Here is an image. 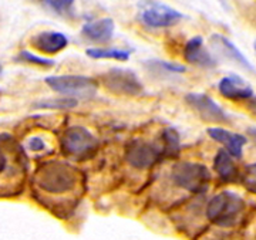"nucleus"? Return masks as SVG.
<instances>
[{
	"label": "nucleus",
	"mask_w": 256,
	"mask_h": 240,
	"mask_svg": "<svg viewBox=\"0 0 256 240\" xmlns=\"http://www.w3.org/2000/svg\"><path fill=\"white\" fill-rule=\"evenodd\" d=\"M116 24L112 18L104 17L86 23L82 28V34L92 43H107L114 36Z\"/></svg>",
	"instance_id": "2eb2a0df"
},
{
	"label": "nucleus",
	"mask_w": 256,
	"mask_h": 240,
	"mask_svg": "<svg viewBox=\"0 0 256 240\" xmlns=\"http://www.w3.org/2000/svg\"><path fill=\"white\" fill-rule=\"evenodd\" d=\"M210 44H212V47H214L222 57H225L226 60L236 63L239 67L245 68V70L250 71V73L255 71L254 65L249 63V60H248L246 57L242 54V53L239 51L238 47L235 46V44L225 36H222V34H212V37H210Z\"/></svg>",
	"instance_id": "4468645a"
},
{
	"label": "nucleus",
	"mask_w": 256,
	"mask_h": 240,
	"mask_svg": "<svg viewBox=\"0 0 256 240\" xmlns=\"http://www.w3.org/2000/svg\"><path fill=\"white\" fill-rule=\"evenodd\" d=\"M36 185L47 194L60 195L73 189L78 176L76 168L60 161H48L37 168L34 175Z\"/></svg>",
	"instance_id": "f257e3e1"
},
{
	"label": "nucleus",
	"mask_w": 256,
	"mask_h": 240,
	"mask_svg": "<svg viewBox=\"0 0 256 240\" xmlns=\"http://www.w3.org/2000/svg\"><path fill=\"white\" fill-rule=\"evenodd\" d=\"M245 211V201L232 191L216 194L206 206V218L220 228L235 226Z\"/></svg>",
	"instance_id": "f03ea898"
},
{
	"label": "nucleus",
	"mask_w": 256,
	"mask_h": 240,
	"mask_svg": "<svg viewBox=\"0 0 256 240\" xmlns=\"http://www.w3.org/2000/svg\"><path fill=\"white\" fill-rule=\"evenodd\" d=\"M87 55L92 60H118V61H127L130 58V51L116 47H92L87 50Z\"/></svg>",
	"instance_id": "f3484780"
},
{
	"label": "nucleus",
	"mask_w": 256,
	"mask_h": 240,
	"mask_svg": "<svg viewBox=\"0 0 256 240\" xmlns=\"http://www.w3.org/2000/svg\"><path fill=\"white\" fill-rule=\"evenodd\" d=\"M185 101L190 104L192 110L195 111L201 120L214 124H228L230 118L225 110L220 107L210 95L202 92H190L185 97Z\"/></svg>",
	"instance_id": "1a4fd4ad"
},
{
	"label": "nucleus",
	"mask_w": 256,
	"mask_h": 240,
	"mask_svg": "<svg viewBox=\"0 0 256 240\" xmlns=\"http://www.w3.org/2000/svg\"><path fill=\"white\" fill-rule=\"evenodd\" d=\"M184 58L192 65L200 68H214L216 65V60L204 46V38L195 36L190 38L184 48Z\"/></svg>",
	"instance_id": "9b49d317"
},
{
	"label": "nucleus",
	"mask_w": 256,
	"mask_h": 240,
	"mask_svg": "<svg viewBox=\"0 0 256 240\" xmlns=\"http://www.w3.org/2000/svg\"><path fill=\"white\" fill-rule=\"evenodd\" d=\"M62 149L66 155L72 158L92 157L97 149V139L84 127H70L64 131L62 137Z\"/></svg>",
	"instance_id": "423d86ee"
},
{
	"label": "nucleus",
	"mask_w": 256,
	"mask_h": 240,
	"mask_svg": "<svg viewBox=\"0 0 256 240\" xmlns=\"http://www.w3.org/2000/svg\"><path fill=\"white\" fill-rule=\"evenodd\" d=\"M249 108L254 111L256 114V97H254V98H250V101H249Z\"/></svg>",
	"instance_id": "a878e982"
},
{
	"label": "nucleus",
	"mask_w": 256,
	"mask_h": 240,
	"mask_svg": "<svg viewBox=\"0 0 256 240\" xmlns=\"http://www.w3.org/2000/svg\"><path fill=\"white\" fill-rule=\"evenodd\" d=\"M161 158H164L162 147H158L156 144L144 139H132L126 148L128 165L140 171L154 166Z\"/></svg>",
	"instance_id": "6e6552de"
},
{
	"label": "nucleus",
	"mask_w": 256,
	"mask_h": 240,
	"mask_svg": "<svg viewBox=\"0 0 256 240\" xmlns=\"http://www.w3.org/2000/svg\"><path fill=\"white\" fill-rule=\"evenodd\" d=\"M30 44L43 54L53 55L67 47L68 37L60 31H42L30 40Z\"/></svg>",
	"instance_id": "f8f14e48"
},
{
	"label": "nucleus",
	"mask_w": 256,
	"mask_h": 240,
	"mask_svg": "<svg viewBox=\"0 0 256 240\" xmlns=\"http://www.w3.org/2000/svg\"><path fill=\"white\" fill-rule=\"evenodd\" d=\"M171 179L191 194H204L210 188V172L200 162H176L171 171Z\"/></svg>",
	"instance_id": "20e7f679"
},
{
	"label": "nucleus",
	"mask_w": 256,
	"mask_h": 240,
	"mask_svg": "<svg viewBox=\"0 0 256 240\" xmlns=\"http://www.w3.org/2000/svg\"><path fill=\"white\" fill-rule=\"evenodd\" d=\"M44 81L53 91L66 98L87 100L97 94V83L87 75H78V74L50 75L46 77Z\"/></svg>",
	"instance_id": "7ed1b4c3"
},
{
	"label": "nucleus",
	"mask_w": 256,
	"mask_h": 240,
	"mask_svg": "<svg viewBox=\"0 0 256 240\" xmlns=\"http://www.w3.org/2000/svg\"><path fill=\"white\" fill-rule=\"evenodd\" d=\"M8 157H6V154L2 151V148H0V174L2 172H4V169L8 168Z\"/></svg>",
	"instance_id": "393cba45"
},
{
	"label": "nucleus",
	"mask_w": 256,
	"mask_h": 240,
	"mask_svg": "<svg viewBox=\"0 0 256 240\" xmlns=\"http://www.w3.org/2000/svg\"><path fill=\"white\" fill-rule=\"evenodd\" d=\"M18 60H23V61H26V63H30V64L40 65V67H53V65H54V61H53V60L46 58V57H38V55L33 54V53H30V51H26V50L20 51Z\"/></svg>",
	"instance_id": "4be33fe9"
},
{
	"label": "nucleus",
	"mask_w": 256,
	"mask_h": 240,
	"mask_svg": "<svg viewBox=\"0 0 256 240\" xmlns=\"http://www.w3.org/2000/svg\"><path fill=\"white\" fill-rule=\"evenodd\" d=\"M218 91L224 98L232 101L250 100L255 97L252 85L236 74H229L226 77L220 78L218 83Z\"/></svg>",
	"instance_id": "9d476101"
},
{
	"label": "nucleus",
	"mask_w": 256,
	"mask_h": 240,
	"mask_svg": "<svg viewBox=\"0 0 256 240\" xmlns=\"http://www.w3.org/2000/svg\"><path fill=\"white\" fill-rule=\"evenodd\" d=\"M254 47H255V53H256V40H255V43H254Z\"/></svg>",
	"instance_id": "cd10ccee"
},
{
	"label": "nucleus",
	"mask_w": 256,
	"mask_h": 240,
	"mask_svg": "<svg viewBox=\"0 0 256 240\" xmlns=\"http://www.w3.org/2000/svg\"><path fill=\"white\" fill-rule=\"evenodd\" d=\"M214 169L224 182H236L240 179V172L238 166L225 149H220L214 158Z\"/></svg>",
	"instance_id": "dca6fc26"
},
{
	"label": "nucleus",
	"mask_w": 256,
	"mask_h": 240,
	"mask_svg": "<svg viewBox=\"0 0 256 240\" xmlns=\"http://www.w3.org/2000/svg\"><path fill=\"white\" fill-rule=\"evenodd\" d=\"M77 105V100L74 98H52L36 104L37 108H57V110H63V108H73Z\"/></svg>",
	"instance_id": "6ab92c4d"
},
{
	"label": "nucleus",
	"mask_w": 256,
	"mask_h": 240,
	"mask_svg": "<svg viewBox=\"0 0 256 240\" xmlns=\"http://www.w3.org/2000/svg\"><path fill=\"white\" fill-rule=\"evenodd\" d=\"M208 135L214 141L220 142L225 147V151L228 152L230 157L242 158L244 154V147L246 145L248 139L240 135V134H235V132H230L228 129L220 128V127H215V128L208 129Z\"/></svg>",
	"instance_id": "ddd939ff"
},
{
	"label": "nucleus",
	"mask_w": 256,
	"mask_h": 240,
	"mask_svg": "<svg viewBox=\"0 0 256 240\" xmlns=\"http://www.w3.org/2000/svg\"><path fill=\"white\" fill-rule=\"evenodd\" d=\"M150 67H156V71H164L166 74H182L186 71V68L181 64H174V63H166L161 60H154L148 63Z\"/></svg>",
	"instance_id": "412c9836"
},
{
	"label": "nucleus",
	"mask_w": 256,
	"mask_h": 240,
	"mask_svg": "<svg viewBox=\"0 0 256 240\" xmlns=\"http://www.w3.org/2000/svg\"><path fill=\"white\" fill-rule=\"evenodd\" d=\"M44 3L50 9L54 10L56 13H58V14L67 13L73 7V1H70V0H64V1H54V0H52V1H44Z\"/></svg>",
	"instance_id": "5701e85b"
},
{
	"label": "nucleus",
	"mask_w": 256,
	"mask_h": 240,
	"mask_svg": "<svg viewBox=\"0 0 256 240\" xmlns=\"http://www.w3.org/2000/svg\"><path fill=\"white\" fill-rule=\"evenodd\" d=\"M2 73H3V67H2V64H0V75H2Z\"/></svg>",
	"instance_id": "bb28decb"
},
{
	"label": "nucleus",
	"mask_w": 256,
	"mask_h": 240,
	"mask_svg": "<svg viewBox=\"0 0 256 240\" xmlns=\"http://www.w3.org/2000/svg\"><path fill=\"white\" fill-rule=\"evenodd\" d=\"M164 138V147H162V154L165 158H174L180 152V135L174 128H166L162 132Z\"/></svg>",
	"instance_id": "a211bd4d"
},
{
	"label": "nucleus",
	"mask_w": 256,
	"mask_h": 240,
	"mask_svg": "<svg viewBox=\"0 0 256 240\" xmlns=\"http://www.w3.org/2000/svg\"><path fill=\"white\" fill-rule=\"evenodd\" d=\"M240 182L249 192L256 194V162L248 165L240 174Z\"/></svg>",
	"instance_id": "aec40b11"
},
{
	"label": "nucleus",
	"mask_w": 256,
	"mask_h": 240,
	"mask_svg": "<svg viewBox=\"0 0 256 240\" xmlns=\"http://www.w3.org/2000/svg\"><path fill=\"white\" fill-rule=\"evenodd\" d=\"M141 21L151 28H164L175 26L184 18L181 11L158 1H144L140 11Z\"/></svg>",
	"instance_id": "0eeeda50"
},
{
	"label": "nucleus",
	"mask_w": 256,
	"mask_h": 240,
	"mask_svg": "<svg viewBox=\"0 0 256 240\" xmlns=\"http://www.w3.org/2000/svg\"><path fill=\"white\" fill-rule=\"evenodd\" d=\"M101 83L116 95H130L136 97L144 91V85L140 77L130 68H110L108 71L101 74Z\"/></svg>",
	"instance_id": "39448f33"
},
{
	"label": "nucleus",
	"mask_w": 256,
	"mask_h": 240,
	"mask_svg": "<svg viewBox=\"0 0 256 240\" xmlns=\"http://www.w3.org/2000/svg\"><path fill=\"white\" fill-rule=\"evenodd\" d=\"M28 147L30 151H33V152H38V151H43V149L46 148V144H44V141H43L42 138H38V137H33V138L28 139Z\"/></svg>",
	"instance_id": "b1692460"
}]
</instances>
